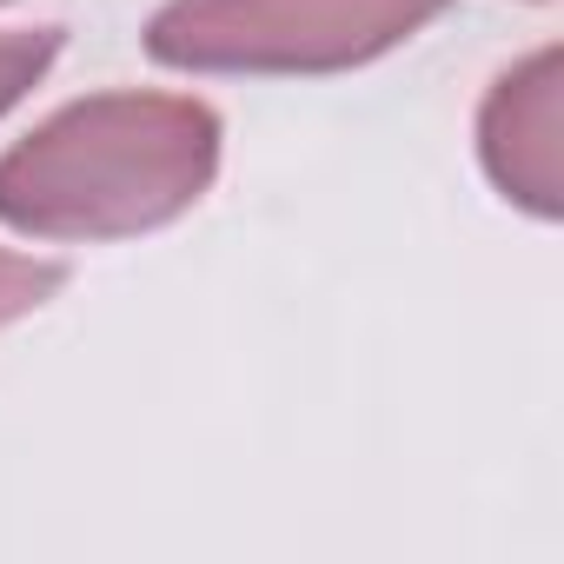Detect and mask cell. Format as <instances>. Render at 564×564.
I'll return each mask as SVG.
<instances>
[{
	"label": "cell",
	"instance_id": "obj_1",
	"mask_svg": "<svg viewBox=\"0 0 564 564\" xmlns=\"http://www.w3.org/2000/svg\"><path fill=\"white\" fill-rule=\"evenodd\" d=\"M219 140V113L193 94H87L0 153V226L140 239L206 199Z\"/></svg>",
	"mask_w": 564,
	"mask_h": 564
},
{
	"label": "cell",
	"instance_id": "obj_3",
	"mask_svg": "<svg viewBox=\"0 0 564 564\" xmlns=\"http://www.w3.org/2000/svg\"><path fill=\"white\" fill-rule=\"evenodd\" d=\"M478 160L531 219L564 213V47H538L491 80L478 107Z\"/></svg>",
	"mask_w": 564,
	"mask_h": 564
},
{
	"label": "cell",
	"instance_id": "obj_4",
	"mask_svg": "<svg viewBox=\"0 0 564 564\" xmlns=\"http://www.w3.org/2000/svg\"><path fill=\"white\" fill-rule=\"evenodd\" d=\"M54 61H61V28H8L0 34V113L21 107Z\"/></svg>",
	"mask_w": 564,
	"mask_h": 564
},
{
	"label": "cell",
	"instance_id": "obj_2",
	"mask_svg": "<svg viewBox=\"0 0 564 564\" xmlns=\"http://www.w3.org/2000/svg\"><path fill=\"white\" fill-rule=\"evenodd\" d=\"M445 8L452 0H166L147 21V54L180 74L313 80L405 47Z\"/></svg>",
	"mask_w": 564,
	"mask_h": 564
},
{
	"label": "cell",
	"instance_id": "obj_5",
	"mask_svg": "<svg viewBox=\"0 0 564 564\" xmlns=\"http://www.w3.org/2000/svg\"><path fill=\"white\" fill-rule=\"evenodd\" d=\"M61 286H67V265L61 259L0 252V333H8L14 319H28V313H41Z\"/></svg>",
	"mask_w": 564,
	"mask_h": 564
}]
</instances>
